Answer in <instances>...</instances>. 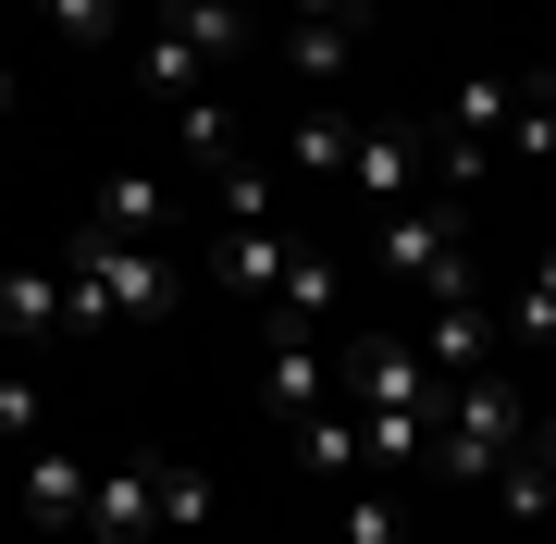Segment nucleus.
Listing matches in <instances>:
<instances>
[{
  "label": "nucleus",
  "instance_id": "nucleus-1",
  "mask_svg": "<svg viewBox=\"0 0 556 544\" xmlns=\"http://www.w3.org/2000/svg\"><path fill=\"white\" fill-rule=\"evenodd\" d=\"M62 309H75V334H112V322H174L186 309V273L161 261V248H137V236H100L87 223L75 236V261H62Z\"/></svg>",
  "mask_w": 556,
  "mask_h": 544
},
{
  "label": "nucleus",
  "instance_id": "nucleus-2",
  "mask_svg": "<svg viewBox=\"0 0 556 544\" xmlns=\"http://www.w3.org/2000/svg\"><path fill=\"white\" fill-rule=\"evenodd\" d=\"M371 261L408 284V298H482L470 273V199H445V186H420L408 211H371Z\"/></svg>",
  "mask_w": 556,
  "mask_h": 544
},
{
  "label": "nucleus",
  "instance_id": "nucleus-3",
  "mask_svg": "<svg viewBox=\"0 0 556 544\" xmlns=\"http://www.w3.org/2000/svg\"><path fill=\"white\" fill-rule=\"evenodd\" d=\"M532 433L519 408V371H470V383H433V470L445 483H495V458Z\"/></svg>",
  "mask_w": 556,
  "mask_h": 544
},
{
  "label": "nucleus",
  "instance_id": "nucleus-4",
  "mask_svg": "<svg viewBox=\"0 0 556 544\" xmlns=\"http://www.w3.org/2000/svg\"><path fill=\"white\" fill-rule=\"evenodd\" d=\"M334 383H346V408H358V421H396V408H433V359L408 346V322H383V334L334 346Z\"/></svg>",
  "mask_w": 556,
  "mask_h": 544
},
{
  "label": "nucleus",
  "instance_id": "nucleus-5",
  "mask_svg": "<svg viewBox=\"0 0 556 544\" xmlns=\"http://www.w3.org/2000/svg\"><path fill=\"white\" fill-rule=\"evenodd\" d=\"M334 186H358L371 211H408L420 186H433V149H420V124H358L346 137V174Z\"/></svg>",
  "mask_w": 556,
  "mask_h": 544
},
{
  "label": "nucleus",
  "instance_id": "nucleus-6",
  "mask_svg": "<svg viewBox=\"0 0 556 544\" xmlns=\"http://www.w3.org/2000/svg\"><path fill=\"white\" fill-rule=\"evenodd\" d=\"M87 483H100L87 458L25 445V458H13V520H25V532H87Z\"/></svg>",
  "mask_w": 556,
  "mask_h": 544
},
{
  "label": "nucleus",
  "instance_id": "nucleus-7",
  "mask_svg": "<svg viewBox=\"0 0 556 544\" xmlns=\"http://www.w3.org/2000/svg\"><path fill=\"white\" fill-rule=\"evenodd\" d=\"M408 346L433 359V383H470V371H495V309L482 298H420Z\"/></svg>",
  "mask_w": 556,
  "mask_h": 544
},
{
  "label": "nucleus",
  "instance_id": "nucleus-8",
  "mask_svg": "<svg viewBox=\"0 0 556 544\" xmlns=\"http://www.w3.org/2000/svg\"><path fill=\"white\" fill-rule=\"evenodd\" d=\"M285 261H298L285 223H223V236H211V284H223V298H248V309H273Z\"/></svg>",
  "mask_w": 556,
  "mask_h": 544
},
{
  "label": "nucleus",
  "instance_id": "nucleus-9",
  "mask_svg": "<svg viewBox=\"0 0 556 544\" xmlns=\"http://www.w3.org/2000/svg\"><path fill=\"white\" fill-rule=\"evenodd\" d=\"M87 532L100 544H161V458H124L87 483Z\"/></svg>",
  "mask_w": 556,
  "mask_h": 544
},
{
  "label": "nucleus",
  "instance_id": "nucleus-10",
  "mask_svg": "<svg viewBox=\"0 0 556 544\" xmlns=\"http://www.w3.org/2000/svg\"><path fill=\"white\" fill-rule=\"evenodd\" d=\"M321 396H334V346H321V334H273V359H260V408H273V421H309Z\"/></svg>",
  "mask_w": 556,
  "mask_h": 544
},
{
  "label": "nucleus",
  "instance_id": "nucleus-11",
  "mask_svg": "<svg viewBox=\"0 0 556 544\" xmlns=\"http://www.w3.org/2000/svg\"><path fill=\"white\" fill-rule=\"evenodd\" d=\"M358 50H371V13H334V25H285V62H298L309 87L358 75Z\"/></svg>",
  "mask_w": 556,
  "mask_h": 544
},
{
  "label": "nucleus",
  "instance_id": "nucleus-12",
  "mask_svg": "<svg viewBox=\"0 0 556 544\" xmlns=\"http://www.w3.org/2000/svg\"><path fill=\"white\" fill-rule=\"evenodd\" d=\"M0 334H25V346L75 334V309H62V273H0Z\"/></svg>",
  "mask_w": 556,
  "mask_h": 544
},
{
  "label": "nucleus",
  "instance_id": "nucleus-13",
  "mask_svg": "<svg viewBox=\"0 0 556 544\" xmlns=\"http://www.w3.org/2000/svg\"><path fill=\"white\" fill-rule=\"evenodd\" d=\"M334 322V261H321V248H298V261H285V284H273V334H321Z\"/></svg>",
  "mask_w": 556,
  "mask_h": 544
},
{
  "label": "nucleus",
  "instance_id": "nucleus-14",
  "mask_svg": "<svg viewBox=\"0 0 556 544\" xmlns=\"http://www.w3.org/2000/svg\"><path fill=\"white\" fill-rule=\"evenodd\" d=\"M507 124H519V75H457V100H445V137L457 149L507 137Z\"/></svg>",
  "mask_w": 556,
  "mask_h": 544
},
{
  "label": "nucleus",
  "instance_id": "nucleus-15",
  "mask_svg": "<svg viewBox=\"0 0 556 544\" xmlns=\"http://www.w3.org/2000/svg\"><path fill=\"white\" fill-rule=\"evenodd\" d=\"M161 223H174V186H161V174H112V186H100V236L161 248Z\"/></svg>",
  "mask_w": 556,
  "mask_h": 544
},
{
  "label": "nucleus",
  "instance_id": "nucleus-16",
  "mask_svg": "<svg viewBox=\"0 0 556 544\" xmlns=\"http://www.w3.org/2000/svg\"><path fill=\"white\" fill-rule=\"evenodd\" d=\"M495 334L519 346V359H556V248L519 273V298H507V322H495Z\"/></svg>",
  "mask_w": 556,
  "mask_h": 544
},
{
  "label": "nucleus",
  "instance_id": "nucleus-17",
  "mask_svg": "<svg viewBox=\"0 0 556 544\" xmlns=\"http://www.w3.org/2000/svg\"><path fill=\"white\" fill-rule=\"evenodd\" d=\"M161 25H174L199 62H236V50H248V0H174Z\"/></svg>",
  "mask_w": 556,
  "mask_h": 544
},
{
  "label": "nucleus",
  "instance_id": "nucleus-18",
  "mask_svg": "<svg viewBox=\"0 0 556 544\" xmlns=\"http://www.w3.org/2000/svg\"><path fill=\"white\" fill-rule=\"evenodd\" d=\"M495 507H507L519 532H544V520H556V470L532 458V445H507V458H495Z\"/></svg>",
  "mask_w": 556,
  "mask_h": 544
},
{
  "label": "nucleus",
  "instance_id": "nucleus-19",
  "mask_svg": "<svg viewBox=\"0 0 556 544\" xmlns=\"http://www.w3.org/2000/svg\"><path fill=\"white\" fill-rule=\"evenodd\" d=\"M199 75H211V62L186 50L174 25H149V38H137V87H149V100H199Z\"/></svg>",
  "mask_w": 556,
  "mask_h": 544
},
{
  "label": "nucleus",
  "instance_id": "nucleus-20",
  "mask_svg": "<svg viewBox=\"0 0 556 544\" xmlns=\"http://www.w3.org/2000/svg\"><path fill=\"white\" fill-rule=\"evenodd\" d=\"M211 211H223V223H285V211H273V174H260L248 149H236V162H211Z\"/></svg>",
  "mask_w": 556,
  "mask_h": 544
},
{
  "label": "nucleus",
  "instance_id": "nucleus-21",
  "mask_svg": "<svg viewBox=\"0 0 556 544\" xmlns=\"http://www.w3.org/2000/svg\"><path fill=\"white\" fill-rule=\"evenodd\" d=\"M298 445H309V470L358 483V408H309V421H298Z\"/></svg>",
  "mask_w": 556,
  "mask_h": 544
},
{
  "label": "nucleus",
  "instance_id": "nucleus-22",
  "mask_svg": "<svg viewBox=\"0 0 556 544\" xmlns=\"http://www.w3.org/2000/svg\"><path fill=\"white\" fill-rule=\"evenodd\" d=\"M408 532V507L383 495V483H346V507H334V544H396Z\"/></svg>",
  "mask_w": 556,
  "mask_h": 544
},
{
  "label": "nucleus",
  "instance_id": "nucleus-23",
  "mask_svg": "<svg viewBox=\"0 0 556 544\" xmlns=\"http://www.w3.org/2000/svg\"><path fill=\"white\" fill-rule=\"evenodd\" d=\"M50 13V38H75V50H112L124 38V0H38Z\"/></svg>",
  "mask_w": 556,
  "mask_h": 544
},
{
  "label": "nucleus",
  "instance_id": "nucleus-24",
  "mask_svg": "<svg viewBox=\"0 0 556 544\" xmlns=\"http://www.w3.org/2000/svg\"><path fill=\"white\" fill-rule=\"evenodd\" d=\"M174 137H186V162H236V112L223 100H174Z\"/></svg>",
  "mask_w": 556,
  "mask_h": 544
},
{
  "label": "nucleus",
  "instance_id": "nucleus-25",
  "mask_svg": "<svg viewBox=\"0 0 556 544\" xmlns=\"http://www.w3.org/2000/svg\"><path fill=\"white\" fill-rule=\"evenodd\" d=\"M507 149H519V162H556V75H532V87H519V124H507Z\"/></svg>",
  "mask_w": 556,
  "mask_h": 544
},
{
  "label": "nucleus",
  "instance_id": "nucleus-26",
  "mask_svg": "<svg viewBox=\"0 0 556 544\" xmlns=\"http://www.w3.org/2000/svg\"><path fill=\"white\" fill-rule=\"evenodd\" d=\"M346 137H358L346 112H309L298 124V174H346Z\"/></svg>",
  "mask_w": 556,
  "mask_h": 544
},
{
  "label": "nucleus",
  "instance_id": "nucleus-27",
  "mask_svg": "<svg viewBox=\"0 0 556 544\" xmlns=\"http://www.w3.org/2000/svg\"><path fill=\"white\" fill-rule=\"evenodd\" d=\"M211 520V483H199V470H174V458H161V532H199Z\"/></svg>",
  "mask_w": 556,
  "mask_h": 544
},
{
  "label": "nucleus",
  "instance_id": "nucleus-28",
  "mask_svg": "<svg viewBox=\"0 0 556 544\" xmlns=\"http://www.w3.org/2000/svg\"><path fill=\"white\" fill-rule=\"evenodd\" d=\"M0 445H38V383L0 371Z\"/></svg>",
  "mask_w": 556,
  "mask_h": 544
},
{
  "label": "nucleus",
  "instance_id": "nucleus-29",
  "mask_svg": "<svg viewBox=\"0 0 556 544\" xmlns=\"http://www.w3.org/2000/svg\"><path fill=\"white\" fill-rule=\"evenodd\" d=\"M334 13H371V0H298V25H334Z\"/></svg>",
  "mask_w": 556,
  "mask_h": 544
},
{
  "label": "nucleus",
  "instance_id": "nucleus-30",
  "mask_svg": "<svg viewBox=\"0 0 556 544\" xmlns=\"http://www.w3.org/2000/svg\"><path fill=\"white\" fill-rule=\"evenodd\" d=\"M519 445H532V458H544V470H556V421H532V433H519Z\"/></svg>",
  "mask_w": 556,
  "mask_h": 544
},
{
  "label": "nucleus",
  "instance_id": "nucleus-31",
  "mask_svg": "<svg viewBox=\"0 0 556 544\" xmlns=\"http://www.w3.org/2000/svg\"><path fill=\"white\" fill-rule=\"evenodd\" d=\"M0 112H13V75H0Z\"/></svg>",
  "mask_w": 556,
  "mask_h": 544
}]
</instances>
